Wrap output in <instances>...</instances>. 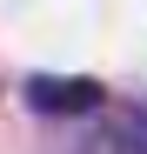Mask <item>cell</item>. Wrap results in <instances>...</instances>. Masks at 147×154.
I'll return each mask as SVG.
<instances>
[{"label": "cell", "instance_id": "7a4b0ae2", "mask_svg": "<svg viewBox=\"0 0 147 154\" xmlns=\"http://www.w3.org/2000/svg\"><path fill=\"white\" fill-rule=\"evenodd\" d=\"M80 154H147V107H140V114L107 121V127H100V134H94Z\"/></svg>", "mask_w": 147, "mask_h": 154}, {"label": "cell", "instance_id": "6da1fadb", "mask_svg": "<svg viewBox=\"0 0 147 154\" xmlns=\"http://www.w3.org/2000/svg\"><path fill=\"white\" fill-rule=\"evenodd\" d=\"M34 114H94L100 107V81H74V74H34L27 81Z\"/></svg>", "mask_w": 147, "mask_h": 154}]
</instances>
